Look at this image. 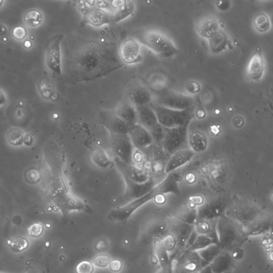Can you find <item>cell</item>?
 I'll return each mask as SVG.
<instances>
[{"instance_id":"6da1fadb","label":"cell","mask_w":273,"mask_h":273,"mask_svg":"<svg viewBox=\"0 0 273 273\" xmlns=\"http://www.w3.org/2000/svg\"><path fill=\"white\" fill-rule=\"evenodd\" d=\"M116 43L83 38L68 42L66 70L75 82L90 81L121 68L123 63Z\"/></svg>"},{"instance_id":"7a4b0ae2","label":"cell","mask_w":273,"mask_h":273,"mask_svg":"<svg viewBox=\"0 0 273 273\" xmlns=\"http://www.w3.org/2000/svg\"><path fill=\"white\" fill-rule=\"evenodd\" d=\"M217 231L221 248L231 253L241 248L248 239L243 227L225 214L217 220Z\"/></svg>"},{"instance_id":"3957f363","label":"cell","mask_w":273,"mask_h":273,"mask_svg":"<svg viewBox=\"0 0 273 273\" xmlns=\"http://www.w3.org/2000/svg\"><path fill=\"white\" fill-rule=\"evenodd\" d=\"M136 39L162 57L171 58L178 53V49L171 39L159 30H146L141 32Z\"/></svg>"},{"instance_id":"277c9868","label":"cell","mask_w":273,"mask_h":273,"mask_svg":"<svg viewBox=\"0 0 273 273\" xmlns=\"http://www.w3.org/2000/svg\"><path fill=\"white\" fill-rule=\"evenodd\" d=\"M158 123L166 128H172L189 125L194 118L193 109L184 110H174L152 102Z\"/></svg>"},{"instance_id":"5b68a950","label":"cell","mask_w":273,"mask_h":273,"mask_svg":"<svg viewBox=\"0 0 273 273\" xmlns=\"http://www.w3.org/2000/svg\"><path fill=\"white\" fill-rule=\"evenodd\" d=\"M169 224V232L173 237L176 242V246L171 257L172 262L178 257L186 248L194 227L193 225L181 222L177 218L172 219Z\"/></svg>"},{"instance_id":"8992f818","label":"cell","mask_w":273,"mask_h":273,"mask_svg":"<svg viewBox=\"0 0 273 273\" xmlns=\"http://www.w3.org/2000/svg\"><path fill=\"white\" fill-rule=\"evenodd\" d=\"M188 126L189 125L167 128L162 144V147L167 154L172 155L182 149L187 148Z\"/></svg>"},{"instance_id":"52a82bcc","label":"cell","mask_w":273,"mask_h":273,"mask_svg":"<svg viewBox=\"0 0 273 273\" xmlns=\"http://www.w3.org/2000/svg\"><path fill=\"white\" fill-rule=\"evenodd\" d=\"M208 265L198 252L185 250L172 262L173 273H198Z\"/></svg>"},{"instance_id":"ba28073f","label":"cell","mask_w":273,"mask_h":273,"mask_svg":"<svg viewBox=\"0 0 273 273\" xmlns=\"http://www.w3.org/2000/svg\"><path fill=\"white\" fill-rule=\"evenodd\" d=\"M262 213L261 209L256 205L244 204L229 206L225 215L235 220L244 230Z\"/></svg>"},{"instance_id":"9c48e42d","label":"cell","mask_w":273,"mask_h":273,"mask_svg":"<svg viewBox=\"0 0 273 273\" xmlns=\"http://www.w3.org/2000/svg\"><path fill=\"white\" fill-rule=\"evenodd\" d=\"M156 197L157 196L153 188L145 196L132 200L128 204L110 211L107 218L114 222H125L135 211Z\"/></svg>"},{"instance_id":"30bf717a","label":"cell","mask_w":273,"mask_h":273,"mask_svg":"<svg viewBox=\"0 0 273 273\" xmlns=\"http://www.w3.org/2000/svg\"><path fill=\"white\" fill-rule=\"evenodd\" d=\"M229 207L228 201L225 198L210 199L197 207V220H217L225 214Z\"/></svg>"},{"instance_id":"8fae6325","label":"cell","mask_w":273,"mask_h":273,"mask_svg":"<svg viewBox=\"0 0 273 273\" xmlns=\"http://www.w3.org/2000/svg\"><path fill=\"white\" fill-rule=\"evenodd\" d=\"M110 144L116 158L132 165L134 147L128 135H110Z\"/></svg>"},{"instance_id":"7c38bea8","label":"cell","mask_w":273,"mask_h":273,"mask_svg":"<svg viewBox=\"0 0 273 273\" xmlns=\"http://www.w3.org/2000/svg\"><path fill=\"white\" fill-rule=\"evenodd\" d=\"M155 103L168 108L184 110L193 109L194 101L190 96L171 90L161 94Z\"/></svg>"},{"instance_id":"4fadbf2b","label":"cell","mask_w":273,"mask_h":273,"mask_svg":"<svg viewBox=\"0 0 273 273\" xmlns=\"http://www.w3.org/2000/svg\"><path fill=\"white\" fill-rule=\"evenodd\" d=\"M63 37V35L59 34L51 39L45 57L48 68L58 75L62 73L61 42Z\"/></svg>"},{"instance_id":"5bb4252c","label":"cell","mask_w":273,"mask_h":273,"mask_svg":"<svg viewBox=\"0 0 273 273\" xmlns=\"http://www.w3.org/2000/svg\"><path fill=\"white\" fill-rule=\"evenodd\" d=\"M118 51L120 59L123 64H137L143 60L140 43L135 38H126L119 45Z\"/></svg>"},{"instance_id":"9a60e30c","label":"cell","mask_w":273,"mask_h":273,"mask_svg":"<svg viewBox=\"0 0 273 273\" xmlns=\"http://www.w3.org/2000/svg\"><path fill=\"white\" fill-rule=\"evenodd\" d=\"M100 121L110 135H128L130 126L119 118L114 111L104 110L101 112Z\"/></svg>"},{"instance_id":"2e32d148","label":"cell","mask_w":273,"mask_h":273,"mask_svg":"<svg viewBox=\"0 0 273 273\" xmlns=\"http://www.w3.org/2000/svg\"><path fill=\"white\" fill-rule=\"evenodd\" d=\"M114 161L117 168L125 180L136 184H142L146 183L150 179L148 173L141 169L136 167L133 165H127L116 157Z\"/></svg>"},{"instance_id":"e0dca14e","label":"cell","mask_w":273,"mask_h":273,"mask_svg":"<svg viewBox=\"0 0 273 273\" xmlns=\"http://www.w3.org/2000/svg\"><path fill=\"white\" fill-rule=\"evenodd\" d=\"M196 27L199 35L207 40L215 35L220 29L218 19L205 14L197 18Z\"/></svg>"},{"instance_id":"ac0fdd59","label":"cell","mask_w":273,"mask_h":273,"mask_svg":"<svg viewBox=\"0 0 273 273\" xmlns=\"http://www.w3.org/2000/svg\"><path fill=\"white\" fill-rule=\"evenodd\" d=\"M128 135L134 148L138 149L146 148L151 146L153 142L148 130L138 123L130 127Z\"/></svg>"},{"instance_id":"d6986e66","label":"cell","mask_w":273,"mask_h":273,"mask_svg":"<svg viewBox=\"0 0 273 273\" xmlns=\"http://www.w3.org/2000/svg\"><path fill=\"white\" fill-rule=\"evenodd\" d=\"M272 216L262 213L244 229V232L248 238L264 235L272 230Z\"/></svg>"},{"instance_id":"ffe728a7","label":"cell","mask_w":273,"mask_h":273,"mask_svg":"<svg viewBox=\"0 0 273 273\" xmlns=\"http://www.w3.org/2000/svg\"><path fill=\"white\" fill-rule=\"evenodd\" d=\"M265 68V63L262 49L258 47L251 56L246 68V75L249 79L258 81L262 77Z\"/></svg>"},{"instance_id":"44dd1931","label":"cell","mask_w":273,"mask_h":273,"mask_svg":"<svg viewBox=\"0 0 273 273\" xmlns=\"http://www.w3.org/2000/svg\"><path fill=\"white\" fill-rule=\"evenodd\" d=\"M83 16L82 25H90L96 28L112 23L111 13L96 7L90 10Z\"/></svg>"},{"instance_id":"7402d4cb","label":"cell","mask_w":273,"mask_h":273,"mask_svg":"<svg viewBox=\"0 0 273 273\" xmlns=\"http://www.w3.org/2000/svg\"><path fill=\"white\" fill-rule=\"evenodd\" d=\"M128 101L136 107L149 105L152 102V95L145 86L136 84L128 93Z\"/></svg>"},{"instance_id":"603a6c76","label":"cell","mask_w":273,"mask_h":273,"mask_svg":"<svg viewBox=\"0 0 273 273\" xmlns=\"http://www.w3.org/2000/svg\"><path fill=\"white\" fill-rule=\"evenodd\" d=\"M235 262L232 253L223 250L209 266L213 273H226L232 272Z\"/></svg>"},{"instance_id":"cb8c5ba5","label":"cell","mask_w":273,"mask_h":273,"mask_svg":"<svg viewBox=\"0 0 273 273\" xmlns=\"http://www.w3.org/2000/svg\"><path fill=\"white\" fill-rule=\"evenodd\" d=\"M61 199V207L65 212L71 211H92V209L87 204L69 193H64Z\"/></svg>"},{"instance_id":"d4e9b609","label":"cell","mask_w":273,"mask_h":273,"mask_svg":"<svg viewBox=\"0 0 273 273\" xmlns=\"http://www.w3.org/2000/svg\"><path fill=\"white\" fill-rule=\"evenodd\" d=\"M195 153L191 148H187L175 152L171 155L165 168V172L169 174L190 161Z\"/></svg>"},{"instance_id":"484cf974","label":"cell","mask_w":273,"mask_h":273,"mask_svg":"<svg viewBox=\"0 0 273 273\" xmlns=\"http://www.w3.org/2000/svg\"><path fill=\"white\" fill-rule=\"evenodd\" d=\"M179 177L178 174L173 172L168 174L167 177L161 183L153 188L157 197L168 193L179 194Z\"/></svg>"},{"instance_id":"4316f807","label":"cell","mask_w":273,"mask_h":273,"mask_svg":"<svg viewBox=\"0 0 273 273\" xmlns=\"http://www.w3.org/2000/svg\"><path fill=\"white\" fill-rule=\"evenodd\" d=\"M114 112L130 127L138 123V115L136 108L128 101L120 104Z\"/></svg>"},{"instance_id":"83f0119b","label":"cell","mask_w":273,"mask_h":273,"mask_svg":"<svg viewBox=\"0 0 273 273\" xmlns=\"http://www.w3.org/2000/svg\"><path fill=\"white\" fill-rule=\"evenodd\" d=\"M126 184V198L132 200L138 199L150 192L155 186V181L149 179L146 183L142 184H136L125 180Z\"/></svg>"},{"instance_id":"f1b7e54d","label":"cell","mask_w":273,"mask_h":273,"mask_svg":"<svg viewBox=\"0 0 273 273\" xmlns=\"http://www.w3.org/2000/svg\"><path fill=\"white\" fill-rule=\"evenodd\" d=\"M136 108L138 115V124L144 127L148 131L158 124L157 116L151 104Z\"/></svg>"},{"instance_id":"f546056e","label":"cell","mask_w":273,"mask_h":273,"mask_svg":"<svg viewBox=\"0 0 273 273\" xmlns=\"http://www.w3.org/2000/svg\"><path fill=\"white\" fill-rule=\"evenodd\" d=\"M217 220H197L195 224L194 231L198 235L204 236L212 239L218 244V238L217 231Z\"/></svg>"},{"instance_id":"4dcf8cb0","label":"cell","mask_w":273,"mask_h":273,"mask_svg":"<svg viewBox=\"0 0 273 273\" xmlns=\"http://www.w3.org/2000/svg\"><path fill=\"white\" fill-rule=\"evenodd\" d=\"M161 237H155L154 239V249L161 269L172 268V262L170 254L166 250L161 241Z\"/></svg>"},{"instance_id":"1f68e13d","label":"cell","mask_w":273,"mask_h":273,"mask_svg":"<svg viewBox=\"0 0 273 273\" xmlns=\"http://www.w3.org/2000/svg\"><path fill=\"white\" fill-rule=\"evenodd\" d=\"M188 144L194 153H203L206 150L207 147V136L203 132H195L190 135L188 138Z\"/></svg>"},{"instance_id":"d6a6232c","label":"cell","mask_w":273,"mask_h":273,"mask_svg":"<svg viewBox=\"0 0 273 273\" xmlns=\"http://www.w3.org/2000/svg\"><path fill=\"white\" fill-rule=\"evenodd\" d=\"M208 40L210 49L214 54L222 53L226 49L229 42L226 34L221 29L215 35Z\"/></svg>"},{"instance_id":"836d02e7","label":"cell","mask_w":273,"mask_h":273,"mask_svg":"<svg viewBox=\"0 0 273 273\" xmlns=\"http://www.w3.org/2000/svg\"><path fill=\"white\" fill-rule=\"evenodd\" d=\"M135 9V4L132 1H125L120 7L111 14L112 23H118L131 15Z\"/></svg>"},{"instance_id":"e575fe53","label":"cell","mask_w":273,"mask_h":273,"mask_svg":"<svg viewBox=\"0 0 273 273\" xmlns=\"http://www.w3.org/2000/svg\"><path fill=\"white\" fill-rule=\"evenodd\" d=\"M175 218L182 222L194 226L197 221V207L192 203L188 205L179 212Z\"/></svg>"},{"instance_id":"d590c367","label":"cell","mask_w":273,"mask_h":273,"mask_svg":"<svg viewBox=\"0 0 273 273\" xmlns=\"http://www.w3.org/2000/svg\"><path fill=\"white\" fill-rule=\"evenodd\" d=\"M223 251L218 244H212L206 248L198 251V254L208 265L211 264Z\"/></svg>"},{"instance_id":"8d00e7d4","label":"cell","mask_w":273,"mask_h":273,"mask_svg":"<svg viewBox=\"0 0 273 273\" xmlns=\"http://www.w3.org/2000/svg\"><path fill=\"white\" fill-rule=\"evenodd\" d=\"M91 159L96 165L102 168H106L112 164V161L103 149L97 147L91 152Z\"/></svg>"},{"instance_id":"74e56055","label":"cell","mask_w":273,"mask_h":273,"mask_svg":"<svg viewBox=\"0 0 273 273\" xmlns=\"http://www.w3.org/2000/svg\"><path fill=\"white\" fill-rule=\"evenodd\" d=\"M43 20L42 12L37 9H31L25 13L24 22L28 27L34 28L40 25Z\"/></svg>"},{"instance_id":"f35d334b","label":"cell","mask_w":273,"mask_h":273,"mask_svg":"<svg viewBox=\"0 0 273 273\" xmlns=\"http://www.w3.org/2000/svg\"><path fill=\"white\" fill-rule=\"evenodd\" d=\"M6 243L11 250L15 252H19L27 249L30 244L27 239L19 236L8 239Z\"/></svg>"},{"instance_id":"ab89813d","label":"cell","mask_w":273,"mask_h":273,"mask_svg":"<svg viewBox=\"0 0 273 273\" xmlns=\"http://www.w3.org/2000/svg\"><path fill=\"white\" fill-rule=\"evenodd\" d=\"M215 243H216L209 238L204 236L198 235L191 245L186 250L198 252L206 248L208 246Z\"/></svg>"},{"instance_id":"60d3db41","label":"cell","mask_w":273,"mask_h":273,"mask_svg":"<svg viewBox=\"0 0 273 273\" xmlns=\"http://www.w3.org/2000/svg\"><path fill=\"white\" fill-rule=\"evenodd\" d=\"M24 133L19 128H12L6 135L9 144L15 146H21L24 144Z\"/></svg>"},{"instance_id":"b9f144b4","label":"cell","mask_w":273,"mask_h":273,"mask_svg":"<svg viewBox=\"0 0 273 273\" xmlns=\"http://www.w3.org/2000/svg\"><path fill=\"white\" fill-rule=\"evenodd\" d=\"M253 24L255 29L261 33L268 31L271 27L270 19L264 13H261L256 16Z\"/></svg>"},{"instance_id":"7bdbcfd3","label":"cell","mask_w":273,"mask_h":273,"mask_svg":"<svg viewBox=\"0 0 273 273\" xmlns=\"http://www.w3.org/2000/svg\"><path fill=\"white\" fill-rule=\"evenodd\" d=\"M166 129V128L158 123L157 125L149 130V132L151 135L153 142L162 145L165 138Z\"/></svg>"},{"instance_id":"ee69618b","label":"cell","mask_w":273,"mask_h":273,"mask_svg":"<svg viewBox=\"0 0 273 273\" xmlns=\"http://www.w3.org/2000/svg\"><path fill=\"white\" fill-rule=\"evenodd\" d=\"M161 243L170 254V257L174 251L176 242L173 237L170 233L161 238Z\"/></svg>"},{"instance_id":"f6af8a7d","label":"cell","mask_w":273,"mask_h":273,"mask_svg":"<svg viewBox=\"0 0 273 273\" xmlns=\"http://www.w3.org/2000/svg\"><path fill=\"white\" fill-rule=\"evenodd\" d=\"M43 231V225L41 223H35L28 229V235L33 238L40 237Z\"/></svg>"},{"instance_id":"bcb514c9","label":"cell","mask_w":273,"mask_h":273,"mask_svg":"<svg viewBox=\"0 0 273 273\" xmlns=\"http://www.w3.org/2000/svg\"><path fill=\"white\" fill-rule=\"evenodd\" d=\"M110 262V258L108 255H102L96 257L93 260V264L97 267L104 268L107 267Z\"/></svg>"},{"instance_id":"7dc6e473","label":"cell","mask_w":273,"mask_h":273,"mask_svg":"<svg viewBox=\"0 0 273 273\" xmlns=\"http://www.w3.org/2000/svg\"><path fill=\"white\" fill-rule=\"evenodd\" d=\"M94 268L93 265L88 261H83L77 265V273H93Z\"/></svg>"},{"instance_id":"c3c4849f","label":"cell","mask_w":273,"mask_h":273,"mask_svg":"<svg viewBox=\"0 0 273 273\" xmlns=\"http://www.w3.org/2000/svg\"><path fill=\"white\" fill-rule=\"evenodd\" d=\"M12 35L16 40L22 41L27 36L28 32L23 27H17L13 31Z\"/></svg>"},{"instance_id":"681fc988","label":"cell","mask_w":273,"mask_h":273,"mask_svg":"<svg viewBox=\"0 0 273 273\" xmlns=\"http://www.w3.org/2000/svg\"><path fill=\"white\" fill-rule=\"evenodd\" d=\"M95 7L105 10L111 13V14L114 11L112 7L111 4H110V1H95Z\"/></svg>"},{"instance_id":"f907efd6","label":"cell","mask_w":273,"mask_h":273,"mask_svg":"<svg viewBox=\"0 0 273 273\" xmlns=\"http://www.w3.org/2000/svg\"><path fill=\"white\" fill-rule=\"evenodd\" d=\"M109 269L113 272H119L122 269V263L119 260L113 259L110 261L109 264Z\"/></svg>"},{"instance_id":"816d5d0a","label":"cell","mask_w":273,"mask_h":273,"mask_svg":"<svg viewBox=\"0 0 273 273\" xmlns=\"http://www.w3.org/2000/svg\"><path fill=\"white\" fill-rule=\"evenodd\" d=\"M32 142H33V138H32V136L30 134L25 135L24 138V144L26 145L30 146L32 145Z\"/></svg>"},{"instance_id":"f5cc1de1","label":"cell","mask_w":273,"mask_h":273,"mask_svg":"<svg viewBox=\"0 0 273 273\" xmlns=\"http://www.w3.org/2000/svg\"><path fill=\"white\" fill-rule=\"evenodd\" d=\"M6 102V99L4 94L2 91L0 89V106H2L5 105Z\"/></svg>"},{"instance_id":"db71d44e","label":"cell","mask_w":273,"mask_h":273,"mask_svg":"<svg viewBox=\"0 0 273 273\" xmlns=\"http://www.w3.org/2000/svg\"><path fill=\"white\" fill-rule=\"evenodd\" d=\"M198 273H213L209 265H207L203 269L201 270Z\"/></svg>"},{"instance_id":"11a10c76","label":"cell","mask_w":273,"mask_h":273,"mask_svg":"<svg viewBox=\"0 0 273 273\" xmlns=\"http://www.w3.org/2000/svg\"><path fill=\"white\" fill-rule=\"evenodd\" d=\"M26 273H37L34 268H29Z\"/></svg>"},{"instance_id":"9f6ffc18","label":"cell","mask_w":273,"mask_h":273,"mask_svg":"<svg viewBox=\"0 0 273 273\" xmlns=\"http://www.w3.org/2000/svg\"><path fill=\"white\" fill-rule=\"evenodd\" d=\"M25 48H30L32 46V43L29 41H26L24 44Z\"/></svg>"},{"instance_id":"6f0895ef","label":"cell","mask_w":273,"mask_h":273,"mask_svg":"<svg viewBox=\"0 0 273 273\" xmlns=\"http://www.w3.org/2000/svg\"><path fill=\"white\" fill-rule=\"evenodd\" d=\"M3 2L4 1H3V0H0V8L1 7V6L2 5Z\"/></svg>"},{"instance_id":"680465c9","label":"cell","mask_w":273,"mask_h":273,"mask_svg":"<svg viewBox=\"0 0 273 273\" xmlns=\"http://www.w3.org/2000/svg\"><path fill=\"white\" fill-rule=\"evenodd\" d=\"M231 273V272H228V273Z\"/></svg>"}]
</instances>
